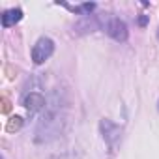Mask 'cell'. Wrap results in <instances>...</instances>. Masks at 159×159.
<instances>
[{
  "label": "cell",
  "mask_w": 159,
  "mask_h": 159,
  "mask_svg": "<svg viewBox=\"0 0 159 159\" xmlns=\"http://www.w3.org/2000/svg\"><path fill=\"white\" fill-rule=\"evenodd\" d=\"M60 114L58 111H45V114L41 116L39 124H38V129H36V140L38 142H47L54 137L60 135Z\"/></svg>",
  "instance_id": "cell-1"
},
{
  "label": "cell",
  "mask_w": 159,
  "mask_h": 159,
  "mask_svg": "<svg viewBox=\"0 0 159 159\" xmlns=\"http://www.w3.org/2000/svg\"><path fill=\"white\" fill-rule=\"evenodd\" d=\"M67 10H71L73 13L77 15H83V17H88L94 10H96V4L94 2H86V4H79V6H69V4H64Z\"/></svg>",
  "instance_id": "cell-7"
},
{
  "label": "cell",
  "mask_w": 159,
  "mask_h": 159,
  "mask_svg": "<svg viewBox=\"0 0 159 159\" xmlns=\"http://www.w3.org/2000/svg\"><path fill=\"white\" fill-rule=\"evenodd\" d=\"M157 109H159V101H157Z\"/></svg>",
  "instance_id": "cell-11"
},
{
  "label": "cell",
  "mask_w": 159,
  "mask_h": 159,
  "mask_svg": "<svg viewBox=\"0 0 159 159\" xmlns=\"http://www.w3.org/2000/svg\"><path fill=\"white\" fill-rule=\"evenodd\" d=\"M157 41H159V28H157Z\"/></svg>",
  "instance_id": "cell-10"
},
{
  "label": "cell",
  "mask_w": 159,
  "mask_h": 159,
  "mask_svg": "<svg viewBox=\"0 0 159 159\" xmlns=\"http://www.w3.org/2000/svg\"><path fill=\"white\" fill-rule=\"evenodd\" d=\"M99 131H101V137H103V140L107 142L109 148H114L116 142L120 140V135H122V127L118 124H114L112 120H109V118H103L99 122Z\"/></svg>",
  "instance_id": "cell-3"
},
{
  "label": "cell",
  "mask_w": 159,
  "mask_h": 159,
  "mask_svg": "<svg viewBox=\"0 0 159 159\" xmlns=\"http://www.w3.org/2000/svg\"><path fill=\"white\" fill-rule=\"evenodd\" d=\"M21 19H23V10H21V8L6 10V11L2 13V26H4V28H10V26L17 25Z\"/></svg>",
  "instance_id": "cell-6"
},
{
  "label": "cell",
  "mask_w": 159,
  "mask_h": 159,
  "mask_svg": "<svg viewBox=\"0 0 159 159\" xmlns=\"http://www.w3.org/2000/svg\"><path fill=\"white\" fill-rule=\"evenodd\" d=\"M146 21H148L146 17H140V19H139V25H140V26H144V25H146Z\"/></svg>",
  "instance_id": "cell-9"
},
{
  "label": "cell",
  "mask_w": 159,
  "mask_h": 159,
  "mask_svg": "<svg viewBox=\"0 0 159 159\" xmlns=\"http://www.w3.org/2000/svg\"><path fill=\"white\" fill-rule=\"evenodd\" d=\"M105 32H107L114 41H118V43L127 41V38H129L127 25H125L122 19H118V17H111V19L107 21V25H105Z\"/></svg>",
  "instance_id": "cell-4"
},
{
  "label": "cell",
  "mask_w": 159,
  "mask_h": 159,
  "mask_svg": "<svg viewBox=\"0 0 159 159\" xmlns=\"http://www.w3.org/2000/svg\"><path fill=\"white\" fill-rule=\"evenodd\" d=\"M21 125H23V118L21 116H13V118H10V124H8V131L10 133H13V131H17V129H21Z\"/></svg>",
  "instance_id": "cell-8"
},
{
  "label": "cell",
  "mask_w": 159,
  "mask_h": 159,
  "mask_svg": "<svg viewBox=\"0 0 159 159\" xmlns=\"http://www.w3.org/2000/svg\"><path fill=\"white\" fill-rule=\"evenodd\" d=\"M23 105L30 112H41V111L47 109V98L39 92H28L23 99Z\"/></svg>",
  "instance_id": "cell-5"
},
{
  "label": "cell",
  "mask_w": 159,
  "mask_h": 159,
  "mask_svg": "<svg viewBox=\"0 0 159 159\" xmlns=\"http://www.w3.org/2000/svg\"><path fill=\"white\" fill-rule=\"evenodd\" d=\"M52 52H54V41L47 36H41L32 47V60H34V64L39 66L45 60H49L52 56Z\"/></svg>",
  "instance_id": "cell-2"
}]
</instances>
